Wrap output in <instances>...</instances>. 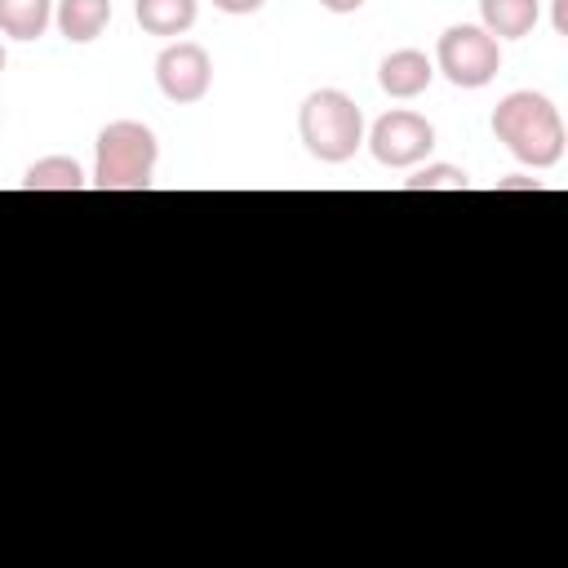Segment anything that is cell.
I'll use <instances>...</instances> for the list:
<instances>
[{
    "instance_id": "13",
    "label": "cell",
    "mask_w": 568,
    "mask_h": 568,
    "mask_svg": "<svg viewBox=\"0 0 568 568\" xmlns=\"http://www.w3.org/2000/svg\"><path fill=\"white\" fill-rule=\"evenodd\" d=\"M470 178L457 164H426L417 178H404V191H466Z\"/></svg>"
},
{
    "instance_id": "5",
    "label": "cell",
    "mask_w": 568,
    "mask_h": 568,
    "mask_svg": "<svg viewBox=\"0 0 568 568\" xmlns=\"http://www.w3.org/2000/svg\"><path fill=\"white\" fill-rule=\"evenodd\" d=\"M364 142H368V151H373L377 164H386V169H413V164H422L435 151V124L426 115H417V111L395 106V111H386L368 129Z\"/></svg>"
},
{
    "instance_id": "11",
    "label": "cell",
    "mask_w": 568,
    "mask_h": 568,
    "mask_svg": "<svg viewBox=\"0 0 568 568\" xmlns=\"http://www.w3.org/2000/svg\"><path fill=\"white\" fill-rule=\"evenodd\" d=\"M53 22V0H0V36L40 40Z\"/></svg>"
},
{
    "instance_id": "6",
    "label": "cell",
    "mask_w": 568,
    "mask_h": 568,
    "mask_svg": "<svg viewBox=\"0 0 568 568\" xmlns=\"http://www.w3.org/2000/svg\"><path fill=\"white\" fill-rule=\"evenodd\" d=\"M155 84L178 106L200 102L209 93V84H213V58H209V49L195 44V40H169L160 49V58H155Z\"/></svg>"
},
{
    "instance_id": "4",
    "label": "cell",
    "mask_w": 568,
    "mask_h": 568,
    "mask_svg": "<svg viewBox=\"0 0 568 568\" xmlns=\"http://www.w3.org/2000/svg\"><path fill=\"white\" fill-rule=\"evenodd\" d=\"M435 71H444V80L457 89H484L501 71V40L475 22H457L435 44Z\"/></svg>"
},
{
    "instance_id": "10",
    "label": "cell",
    "mask_w": 568,
    "mask_h": 568,
    "mask_svg": "<svg viewBox=\"0 0 568 568\" xmlns=\"http://www.w3.org/2000/svg\"><path fill=\"white\" fill-rule=\"evenodd\" d=\"M53 22L71 44H89L111 27V0H58Z\"/></svg>"
},
{
    "instance_id": "15",
    "label": "cell",
    "mask_w": 568,
    "mask_h": 568,
    "mask_svg": "<svg viewBox=\"0 0 568 568\" xmlns=\"http://www.w3.org/2000/svg\"><path fill=\"white\" fill-rule=\"evenodd\" d=\"M328 13H355V9H364V0H320Z\"/></svg>"
},
{
    "instance_id": "8",
    "label": "cell",
    "mask_w": 568,
    "mask_h": 568,
    "mask_svg": "<svg viewBox=\"0 0 568 568\" xmlns=\"http://www.w3.org/2000/svg\"><path fill=\"white\" fill-rule=\"evenodd\" d=\"M541 18V0H479V27L493 40H524Z\"/></svg>"
},
{
    "instance_id": "1",
    "label": "cell",
    "mask_w": 568,
    "mask_h": 568,
    "mask_svg": "<svg viewBox=\"0 0 568 568\" xmlns=\"http://www.w3.org/2000/svg\"><path fill=\"white\" fill-rule=\"evenodd\" d=\"M493 138L528 169H555L568 146L559 106L532 89H515L493 106Z\"/></svg>"
},
{
    "instance_id": "12",
    "label": "cell",
    "mask_w": 568,
    "mask_h": 568,
    "mask_svg": "<svg viewBox=\"0 0 568 568\" xmlns=\"http://www.w3.org/2000/svg\"><path fill=\"white\" fill-rule=\"evenodd\" d=\"M84 182L89 178L71 155H44L22 173V191H84Z\"/></svg>"
},
{
    "instance_id": "2",
    "label": "cell",
    "mask_w": 568,
    "mask_h": 568,
    "mask_svg": "<svg viewBox=\"0 0 568 568\" xmlns=\"http://www.w3.org/2000/svg\"><path fill=\"white\" fill-rule=\"evenodd\" d=\"M297 133L320 164H346L364 146V111L342 89H315L297 111Z\"/></svg>"
},
{
    "instance_id": "17",
    "label": "cell",
    "mask_w": 568,
    "mask_h": 568,
    "mask_svg": "<svg viewBox=\"0 0 568 568\" xmlns=\"http://www.w3.org/2000/svg\"><path fill=\"white\" fill-rule=\"evenodd\" d=\"M4 62H9V58H4V44H0V75H4Z\"/></svg>"
},
{
    "instance_id": "14",
    "label": "cell",
    "mask_w": 568,
    "mask_h": 568,
    "mask_svg": "<svg viewBox=\"0 0 568 568\" xmlns=\"http://www.w3.org/2000/svg\"><path fill=\"white\" fill-rule=\"evenodd\" d=\"M262 4H266V0H213V9H222V13H235V18H240V13H257Z\"/></svg>"
},
{
    "instance_id": "3",
    "label": "cell",
    "mask_w": 568,
    "mask_h": 568,
    "mask_svg": "<svg viewBox=\"0 0 568 568\" xmlns=\"http://www.w3.org/2000/svg\"><path fill=\"white\" fill-rule=\"evenodd\" d=\"M160 142L142 120H111L98 133L93 186L102 191H146L155 182Z\"/></svg>"
},
{
    "instance_id": "7",
    "label": "cell",
    "mask_w": 568,
    "mask_h": 568,
    "mask_svg": "<svg viewBox=\"0 0 568 568\" xmlns=\"http://www.w3.org/2000/svg\"><path fill=\"white\" fill-rule=\"evenodd\" d=\"M430 80H435V62L422 49H395L377 62V84L390 98H417L430 89Z\"/></svg>"
},
{
    "instance_id": "9",
    "label": "cell",
    "mask_w": 568,
    "mask_h": 568,
    "mask_svg": "<svg viewBox=\"0 0 568 568\" xmlns=\"http://www.w3.org/2000/svg\"><path fill=\"white\" fill-rule=\"evenodd\" d=\"M195 13L200 4L195 0H133V18L146 36H160V40H178L195 27Z\"/></svg>"
},
{
    "instance_id": "16",
    "label": "cell",
    "mask_w": 568,
    "mask_h": 568,
    "mask_svg": "<svg viewBox=\"0 0 568 568\" xmlns=\"http://www.w3.org/2000/svg\"><path fill=\"white\" fill-rule=\"evenodd\" d=\"M555 31L564 36V0H555Z\"/></svg>"
}]
</instances>
